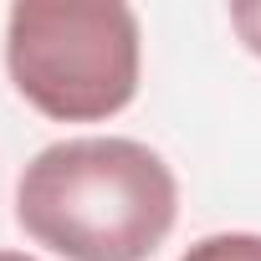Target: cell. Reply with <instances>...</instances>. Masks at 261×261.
<instances>
[{"instance_id": "obj_1", "label": "cell", "mask_w": 261, "mask_h": 261, "mask_svg": "<svg viewBox=\"0 0 261 261\" xmlns=\"http://www.w3.org/2000/svg\"><path fill=\"white\" fill-rule=\"evenodd\" d=\"M169 164L134 139H72L41 149L16 185L26 236L67 261H149L174 230Z\"/></svg>"}, {"instance_id": "obj_2", "label": "cell", "mask_w": 261, "mask_h": 261, "mask_svg": "<svg viewBox=\"0 0 261 261\" xmlns=\"http://www.w3.org/2000/svg\"><path fill=\"white\" fill-rule=\"evenodd\" d=\"M21 97L57 123H97L139 92V16L118 0H21L6 21Z\"/></svg>"}, {"instance_id": "obj_3", "label": "cell", "mask_w": 261, "mask_h": 261, "mask_svg": "<svg viewBox=\"0 0 261 261\" xmlns=\"http://www.w3.org/2000/svg\"><path fill=\"white\" fill-rule=\"evenodd\" d=\"M179 261H261V236H246V230L205 236V241H195Z\"/></svg>"}, {"instance_id": "obj_4", "label": "cell", "mask_w": 261, "mask_h": 261, "mask_svg": "<svg viewBox=\"0 0 261 261\" xmlns=\"http://www.w3.org/2000/svg\"><path fill=\"white\" fill-rule=\"evenodd\" d=\"M230 26H236L241 41L261 57V0H236V6H230Z\"/></svg>"}, {"instance_id": "obj_5", "label": "cell", "mask_w": 261, "mask_h": 261, "mask_svg": "<svg viewBox=\"0 0 261 261\" xmlns=\"http://www.w3.org/2000/svg\"><path fill=\"white\" fill-rule=\"evenodd\" d=\"M0 261H36V256H21V251H0Z\"/></svg>"}]
</instances>
